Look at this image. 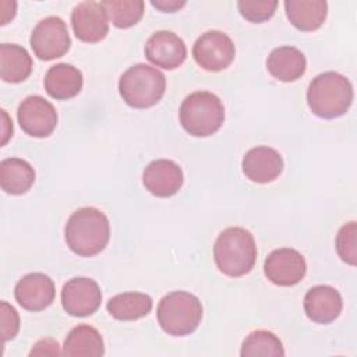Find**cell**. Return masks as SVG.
Listing matches in <instances>:
<instances>
[{"mask_svg":"<svg viewBox=\"0 0 357 357\" xmlns=\"http://www.w3.org/2000/svg\"><path fill=\"white\" fill-rule=\"evenodd\" d=\"M64 238L74 254L93 257L103 251L109 243V219L93 206L79 208L70 215L64 227Z\"/></svg>","mask_w":357,"mask_h":357,"instance_id":"6da1fadb","label":"cell"},{"mask_svg":"<svg viewBox=\"0 0 357 357\" xmlns=\"http://www.w3.org/2000/svg\"><path fill=\"white\" fill-rule=\"evenodd\" d=\"M353 102V85L342 74L326 71L318 74L308 85L307 103L321 119L343 116Z\"/></svg>","mask_w":357,"mask_h":357,"instance_id":"7a4b0ae2","label":"cell"},{"mask_svg":"<svg viewBox=\"0 0 357 357\" xmlns=\"http://www.w3.org/2000/svg\"><path fill=\"white\" fill-rule=\"evenodd\" d=\"M213 259L218 269L230 278L248 273L257 259V245L252 234L244 227H227L216 238Z\"/></svg>","mask_w":357,"mask_h":357,"instance_id":"3957f363","label":"cell"},{"mask_svg":"<svg viewBox=\"0 0 357 357\" xmlns=\"http://www.w3.org/2000/svg\"><path fill=\"white\" fill-rule=\"evenodd\" d=\"M165 74L144 63L128 67L119 79L120 96L134 109H148L156 105L165 95Z\"/></svg>","mask_w":357,"mask_h":357,"instance_id":"277c9868","label":"cell"},{"mask_svg":"<svg viewBox=\"0 0 357 357\" xmlns=\"http://www.w3.org/2000/svg\"><path fill=\"white\" fill-rule=\"evenodd\" d=\"M156 317L167 335L187 336L201 324L202 304L197 296L188 291H172L159 301Z\"/></svg>","mask_w":357,"mask_h":357,"instance_id":"5b68a950","label":"cell"},{"mask_svg":"<svg viewBox=\"0 0 357 357\" xmlns=\"http://www.w3.org/2000/svg\"><path fill=\"white\" fill-rule=\"evenodd\" d=\"M223 121V103L212 92H192L180 106V123L192 137H209L222 127Z\"/></svg>","mask_w":357,"mask_h":357,"instance_id":"8992f818","label":"cell"},{"mask_svg":"<svg viewBox=\"0 0 357 357\" xmlns=\"http://www.w3.org/2000/svg\"><path fill=\"white\" fill-rule=\"evenodd\" d=\"M33 54L45 61L64 56L71 45L66 22L56 15L40 20L29 38Z\"/></svg>","mask_w":357,"mask_h":357,"instance_id":"52a82bcc","label":"cell"},{"mask_svg":"<svg viewBox=\"0 0 357 357\" xmlns=\"http://www.w3.org/2000/svg\"><path fill=\"white\" fill-rule=\"evenodd\" d=\"M236 56L233 40L220 31L202 33L192 46L195 63L206 71H222L227 68Z\"/></svg>","mask_w":357,"mask_h":357,"instance_id":"ba28073f","label":"cell"},{"mask_svg":"<svg viewBox=\"0 0 357 357\" xmlns=\"http://www.w3.org/2000/svg\"><path fill=\"white\" fill-rule=\"evenodd\" d=\"M17 119L22 131L31 137H49L57 126L54 106L40 95L26 96L18 106Z\"/></svg>","mask_w":357,"mask_h":357,"instance_id":"9c48e42d","label":"cell"},{"mask_svg":"<svg viewBox=\"0 0 357 357\" xmlns=\"http://www.w3.org/2000/svg\"><path fill=\"white\" fill-rule=\"evenodd\" d=\"M102 303L99 284L85 276L73 278L61 289V305L73 317H88L98 311Z\"/></svg>","mask_w":357,"mask_h":357,"instance_id":"30bf717a","label":"cell"},{"mask_svg":"<svg viewBox=\"0 0 357 357\" xmlns=\"http://www.w3.org/2000/svg\"><path fill=\"white\" fill-rule=\"evenodd\" d=\"M307 272L304 257L294 248L273 250L265 259L264 273L276 286H294L303 280Z\"/></svg>","mask_w":357,"mask_h":357,"instance_id":"8fae6325","label":"cell"},{"mask_svg":"<svg viewBox=\"0 0 357 357\" xmlns=\"http://www.w3.org/2000/svg\"><path fill=\"white\" fill-rule=\"evenodd\" d=\"M71 26L75 36L86 43H96L109 33V17L102 3L82 1L71 11Z\"/></svg>","mask_w":357,"mask_h":357,"instance_id":"7c38bea8","label":"cell"},{"mask_svg":"<svg viewBox=\"0 0 357 357\" xmlns=\"http://www.w3.org/2000/svg\"><path fill=\"white\" fill-rule=\"evenodd\" d=\"M145 56L156 67L174 70L180 67L187 57L184 40L170 31H158L152 33L145 43Z\"/></svg>","mask_w":357,"mask_h":357,"instance_id":"4fadbf2b","label":"cell"},{"mask_svg":"<svg viewBox=\"0 0 357 357\" xmlns=\"http://www.w3.org/2000/svg\"><path fill=\"white\" fill-rule=\"evenodd\" d=\"M54 296L56 287L53 280L42 272H32L22 276L14 287L17 303L24 310L32 312L47 308L54 301Z\"/></svg>","mask_w":357,"mask_h":357,"instance_id":"5bb4252c","label":"cell"},{"mask_svg":"<svg viewBox=\"0 0 357 357\" xmlns=\"http://www.w3.org/2000/svg\"><path fill=\"white\" fill-rule=\"evenodd\" d=\"M184 181L181 167L170 159L152 160L142 173L145 188L155 197L169 198L178 192Z\"/></svg>","mask_w":357,"mask_h":357,"instance_id":"9a60e30c","label":"cell"},{"mask_svg":"<svg viewBox=\"0 0 357 357\" xmlns=\"http://www.w3.org/2000/svg\"><path fill=\"white\" fill-rule=\"evenodd\" d=\"M241 167L247 178L258 184H266L279 177L283 170V159L271 146H255L244 155Z\"/></svg>","mask_w":357,"mask_h":357,"instance_id":"2e32d148","label":"cell"},{"mask_svg":"<svg viewBox=\"0 0 357 357\" xmlns=\"http://www.w3.org/2000/svg\"><path fill=\"white\" fill-rule=\"evenodd\" d=\"M342 308V296L332 286H314L304 296L305 315L315 324H331L340 315Z\"/></svg>","mask_w":357,"mask_h":357,"instance_id":"e0dca14e","label":"cell"},{"mask_svg":"<svg viewBox=\"0 0 357 357\" xmlns=\"http://www.w3.org/2000/svg\"><path fill=\"white\" fill-rule=\"evenodd\" d=\"M82 73L67 63L52 66L43 79L47 95L56 100H67L77 96L82 89Z\"/></svg>","mask_w":357,"mask_h":357,"instance_id":"ac0fdd59","label":"cell"},{"mask_svg":"<svg viewBox=\"0 0 357 357\" xmlns=\"http://www.w3.org/2000/svg\"><path fill=\"white\" fill-rule=\"evenodd\" d=\"M307 60L301 50L293 46L273 49L266 60L269 74L283 82H293L305 73Z\"/></svg>","mask_w":357,"mask_h":357,"instance_id":"d6986e66","label":"cell"},{"mask_svg":"<svg viewBox=\"0 0 357 357\" xmlns=\"http://www.w3.org/2000/svg\"><path fill=\"white\" fill-rule=\"evenodd\" d=\"M284 10L294 28L311 32L324 24L328 14V3L325 0H286Z\"/></svg>","mask_w":357,"mask_h":357,"instance_id":"ffe728a7","label":"cell"},{"mask_svg":"<svg viewBox=\"0 0 357 357\" xmlns=\"http://www.w3.org/2000/svg\"><path fill=\"white\" fill-rule=\"evenodd\" d=\"M32 71V57L25 47L14 43L0 45V77L6 82L25 81Z\"/></svg>","mask_w":357,"mask_h":357,"instance_id":"44dd1931","label":"cell"},{"mask_svg":"<svg viewBox=\"0 0 357 357\" xmlns=\"http://www.w3.org/2000/svg\"><path fill=\"white\" fill-rule=\"evenodd\" d=\"M35 183V170L24 159L7 158L0 163V185L11 195L25 194Z\"/></svg>","mask_w":357,"mask_h":357,"instance_id":"7402d4cb","label":"cell"},{"mask_svg":"<svg viewBox=\"0 0 357 357\" xmlns=\"http://www.w3.org/2000/svg\"><path fill=\"white\" fill-rule=\"evenodd\" d=\"M64 356H89L100 357L105 354V344L100 332L86 324L74 326L63 346Z\"/></svg>","mask_w":357,"mask_h":357,"instance_id":"603a6c76","label":"cell"},{"mask_svg":"<svg viewBox=\"0 0 357 357\" xmlns=\"http://www.w3.org/2000/svg\"><path fill=\"white\" fill-rule=\"evenodd\" d=\"M152 298L139 291H126L112 297L107 304V312L119 321H135L148 315L152 310Z\"/></svg>","mask_w":357,"mask_h":357,"instance_id":"cb8c5ba5","label":"cell"},{"mask_svg":"<svg viewBox=\"0 0 357 357\" xmlns=\"http://www.w3.org/2000/svg\"><path fill=\"white\" fill-rule=\"evenodd\" d=\"M240 354L241 357H282L284 356V349L275 333L258 329L244 339Z\"/></svg>","mask_w":357,"mask_h":357,"instance_id":"d4e9b609","label":"cell"},{"mask_svg":"<svg viewBox=\"0 0 357 357\" xmlns=\"http://www.w3.org/2000/svg\"><path fill=\"white\" fill-rule=\"evenodd\" d=\"M110 22L120 29L135 25L144 15L142 0H105L102 1Z\"/></svg>","mask_w":357,"mask_h":357,"instance_id":"484cf974","label":"cell"},{"mask_svg":"<svg viewBox=\"0 0 357 357\" xmlns=\"http://www.w3.org/2000/svg\"><path fill=\"white\" fill-rule=\"evenodd\" d=\"M240 14L250 22H264L269 20L278 7L276 0H240L237 3Z\"/></svg>","mask_w":357,"mask_h":357,"instance_id":"4316f807","label":"cell"},{"mask_svg":"<svg viewBox=\"0 0 357 357\" xmlns=\"http://www.w3.org/2000/svg\"><path fill=\"white\" fill-rule=\"evenodd\" d=\"M356 222H349L343 225L336 236V251L342 261L349 265L357 264V250H356Z\"/></svg>","mask_w":357,"mask_h":357,"instance_id":"83f0119b","label":"cell"},{"mask_svg":"<svg viewBox=\"0 0 357 357\" xmlns=\"http://www.w3.org/2000/svg\"><path fill=\"white\" fill-rule=\"evenodd\" d=\"M0 312H1V337L3 342H7L10 339H14L18 329H20V317L13 305H10L7 301H1L0 304Z\"/></svg>","mask_w":357,"mask_h":357,"instance_id":"f1b7e54d","label":"cell"},{"mask_svg":"<svg viewBox=\"0 0 357 357\" xmlns=\"http://www.w3.org/2000/svg\"><path fill=\"white\" fill-rule=\"evenodd\" d=\"M63 354L59 349V343L50 337L40 339L35 343L32 350L29 351V356H59Z\"/></svg>","mask_w":357,"mask_h":357,"instance_id":"f546056e","label":"cell"},{"mask_svg":"<svg viewBox=\"0 0 357 357\" xmlns=\"http://www.w3.org/2000/svg\"><path fill=\"white\" fill-rule=\"evenodd\" d=\"M151 4L163 13H174L185 6L184 0H152Z\"/></svg>","mask_w":357,"mask_h":357,"instance_id":"4dcf8cb0","label":"cell"}]
</instances>
